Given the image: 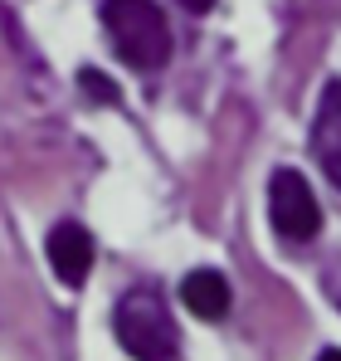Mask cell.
Masks as SVG:
<instances>
[{
  "mask_svg": "<svg viewBox=\"0 0 341 361\" xmlns=\"http://www.w3.org/2000/svg\"><path fill=\"white\" fill-rule=\"evenodd\" d=\"M268 220H273V230L292 244H307L317 240V230H322V205H317V195H312V185L302 180V171H273L268 180Z\"/></svg>",
  "mask_w": 341,
  "mask_h": 361,
  "instance_id": "obj_3",
  "label": "cell"
},
{
  "mask_svg": "<svg viewBox=\"0 0 341 361\" xmlns=\"http://www.w3.org/2000/svg\"><path fill=\"white\" fill-rule=\"evenodd\" d=\"M78 83H83V93H88V98L117 103V88H113V78H108V73H93V68H83V73H78Z\"/></svg>",
  "mask_w": 341,
  "mask_h": 361,
  "instance_id": "obj_7",
  "label": "cell"
},
{
  "mask_svg": "<svg viewBox=\"0 0 341 361\" xmlns=\"http://www.w3.org/2000/svg\"><path fill=\"white\" fill-rule=\"evenodd\" d=\"M113 327H117V342L132 352L137 361H175V322H170V307L156 288H132L122 293L113 312Z\"/></svg>",
  "mask_w": 341,
  "mask_h": 361,
  "instance_id": "obj_2",
  "label": "cell"
},
{
  "mask_svg": "<svg viewBox=\"0 0 341 361\" xmlns=\"http://www.w3.org/2000/svg\"><path fill=\"white\" fill-rule=\"evenodd\" d=\"M312 152L332 185H341V78H332L317 98V122H312Z\"/></svg>",
  "mask_w": 341,
  "mask_h": 361,
  "instance_id": "obj_5",
  "label": "cell"
},
{
  "mask_svg": "<svg viewBox=\"0 0 341 361\" xmlns=\"http://www.w3.org/2000/svg\"><path fill=\"white\" fill-rule=\"evenodd\" d=\"M44 254H49L58 279H63L68 288H78V283L88 279V269H93V235H88L78 220H58L54 230H49Z\"/></svg>",
  "mask_w": 341,
  "mask_h": 361,
  "instance_id": "obj_4",
  "label": "cell"
},
{
  "mask_svg": "<svg viewBox=\"0 0 341 361\" xmlns=\"http://www.w3.org/2000/svg\"><path fill=\"white\" fill-rule=\"evenodd\" d=\"M322 288H327V293H332V302L341 307V264H337V269H327V274H322Z\"/></svg>",
  "mask_w": 341,
  "mask_h": 361,
  "instance_id": "obj_8",
  "label": "cell"
},
{
  "mask_svg": "<svg viewBox=\"0 0 341 361\" xmlns=\"http://www.w3.org/2000/svg\"><path fill=\"white\" fill-rule=\"evenodd\" d=\"M180 302H185L195 317L215 322V317H225V312H229V279H225V274H215V269H195V274L180 283Z\"/></svg>",
  "mask_w": 341,
  "mask_h": 361,
  "instance_id": "obj_6",
  "label": "cell"
},
{
  "mask_svg": "<svg viewBox=\"0 0 341 361\" xmlns=\"http://www.w3.org/2000/svg\"><path fill=\"white\" fill-rule=\"evenodd\" d=\"M103 25L132 68H161L170 59V25L156 0H103Z\"/></svg>",
  "mask_w": 341,
  "mask_h": 361,
  "instance_id": "obj_1",
  "label": "cell"
},
{
  "mask_svg": "<svg viewBox=\"0 0 341 361\" xmlns=\"http://www.w3.org/2000/svg\"><path fill=\"white\" fill-rule=\"evenodd\" d=\"M180 5H185V10H190V15H205V10H210V5H215V0H180Z\"/></svg>",
  "mask_w": 341,
  "mask_h": 361,
  "instance_id": "obj_9",
  "label": "cell"
},
{
  "mask_svg": "<svg viewBox=\"0 0 341 361\" xmlns=\"http://www.w3.org/2000/svg\"><path fill=\"white\" fill-rule=\"evenodd\" d=\"M317 361H341V347H327V352H322Z\"/></svg>",
  "mask_w": 341,
  "mask_h": 361,
  "instance_id": "obj_10",
  "label": "cell"
}]
</instances>
